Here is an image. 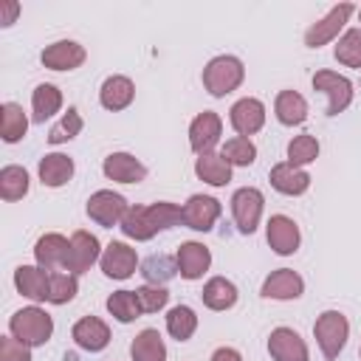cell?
<instances>
[{"label": "cell", "mask_w": 361, "mask_h": 361, "mask_svg": "<svg viewBox=\"0 0 361 361\" xmlns=\"http://www.w3.org/2000/svg\"><path fill=\"white\" fill-rule=\"evenodd\" d=\"M8 330L17 341H23L28 347H42L54 336V319L42 307L31 305V307H20L8 319Z\"/></svg>", "instance_id": "2"}, {"label": "cell", "mask_w": 361, "mask_h": 361, "mask_svg": "<svg viewBox=\"0 0 361 361\" xmlns=\"http://www.w3.org/2000/svg\"><path fill=\"white\" fill-rule=\"evenodd\" d=\"M68 248H71V240L59 231H48L42 234L37 243H34V259L39 268L51 271V268H62L65 265V257H68Z\"/></svg>", "instance_id": "23"}, {"label": "cell", "mask_w": 361, "mask_h": 361, "mask_svg": "<svg viewBox=\"0 0 361 361\" xmlns=\"http://www.w3.org/2000/svg\"><path fill=\"white\" fill-rule=\"evenodd\" d=\"M195 175L209 186H226L231 180V164L220 152H203L195 161Z\"/></svg>", "instance_id": "27"}, {"label": "cell", "mask_w": 361, "mask_h": 361, "mask_svg": "<svg viewBox=\"0 0 361 361\" xmlns=\"http://www.w3.org/2000/svg\"><path fill=\"white\" fill-rule=\"evenodd\" d=\"M37 172H39L42 186H51V189L65 186L73 178V158L65 155V152H48V155L39 158Z\"/></svg>", "instance_id": "25"}, {"label": "cell", "mask_w": 361, "mask_h": 361, "mask_svg": "<svg viewBox=\"0 0 361 361\" xmlns=\"http://www.w3.org/2000/svg\"><path fill=\"white\" fill-rule=\"evenodd\" d=\"M228 121L237 130V135H245L248 138V135H254V133L262 130V124H265V104L259 99H254V96L237 99L231 104V110H228Z\"/></svg>", "instance_id": "15"}, {"label": "cell", "mask_w": 361, "mask_h": 361, "mask_svg": "<svg viewBox=\"0 0 361 361\" xmlns=\"http://www.w3.org/2000/svg\"><path fill=\"white\" fill-rule=\"evenodd\" d=\"M203 305L209 310H228L237 305V285L226 276H212L206 285H203V293H200Z\"/></svg>", "instance_id": "28"}, {"label": "cell", "mask_w": 361, "mask_h": 361, "mask_svg": "<svg viewBox=\"0 0 361 361\" xmlns=\"http://www.w3.org/2000/svg\"><path fill=\"white\" fill-rule=\"evenodd\" d=\"M178 223H183L180 206H175L169 200H158V203H149V206H130V212L124 214L118 228H121L124 237H130L135 243H144V240H152L158 231H166Z\"/></svg>", "instance_id": "1"}, {"label": "cell", "mask_w": 361, "mask_h": 361, "mask_svg": "<svg viewBox=\"0 0 361 361\" xmlns=\"http://www.w3.org/2000/svg\"><path fill=\"white\" fill-rule=\"evenodd\" d=\"M336 59L347 68H361V28H347L338 37Z\"/></svg>", "instance_id": "37"}, {"label": "cell", "mask_w": 361, "mask_h": 361, "mask_svg": "<svg viewBox=\"0 0 361 361\" xmlns=\"http://www.w3.org/2000/svg\"><path fill=\"white\" fill-rule=\"evenodd\" d=\"M62 107V90L56 85H37L34 93H31V110H34V121H45L51 118L54 113H59Z\"/></svg>", "instance_id": "31"}, {"label": "cell", "mask_w": 361, "mask_h": 361, "mask_svg": "<svg viewBox=\"0 0 361 361\" xmlns=\"http://www.w3.org/2000/svg\"><path fill=\"white\" fill-rule=\"evenodd\" d=\"M268 353L274 361H310L305 338L293 327H276L268 336Z\"/></svg>", "instance_id": "14"}, {"label": "cell", "mask_w": 361, "mask_h": 361, "mask_svg": "<svg viewBox=\"0 0 361 361\" xmlns=\"http://www.w3.org/2000/svg\"><path fill=\"white\" fill-rule=\"evenodd\" d=\"M197 330V316L189 305H175L169 313H166V333L175 338V341H189Z\"/></svg>", "instance_id": "32"}, {"label": "cell", "mask_w": 361, "mask_h": 361, "mask_svg": "<svg viewBox=\"0 0 361 361\" xmlns=\"http://www.w3.org/2000/svg\"><path fill=\"white\" fill-rule=\"evenodd\" d=\"M274 113L279 118V124L285 127H299L307 118V102L302 93L296 90H279L274 99Z\"/></svg>", "instance_id": "26"}, {"label": "cell", "mask_w": 361, "mask_h": 361, "mask_svg": "<svg viewBox=\"0 0 361 361\" xmlns=\"http://www.w3.org/2000/svg\"><path fill=\"white\" fill-rule=\"evenodd\" d=\"M138 296V305H141V313H158L161 307H166L169 302V293L164 285H141L135 290Z\"/></svg>", "instance_id": "41"}, {"label": "cell", "mask_w": 361, "mask_h": 361, "mask_svg": "<svg viewBox=\"0 0 361 361\" xmlns=\"http://www.w3.org/2000/svg\"><path fill=\"white\" fill-rule=\"evenodd\" d=\"M268 180L271 186L279 192V195H288V197H296V195H305L310 189V175L302 169V166H293L288 161H279L271 166L268 172Z\"/></svg>", "instance_id": "19"}, {"label": "cell", "mask_w": 361, "mask_h": 361, "mask_svg": "<svg viewBox=\"0 0 361 361\" xmlns=\"http://www.w3.org/2000/svg\"><path fill=\"white\" fill-rule=\"evenodd\" d=\"M20 14V3L17 0H0V25L8 28Z\"/></svg>", "instance_id": "43"}, {"label": "cell", "mask_w": 361, "mask_h": 361, "mask_svg": "<svg viewBox=\"0 0 361 361\" xmlns=\"http://www.w3.org/2000/svg\"><path fill=\"white\" fill-rule=\"evenodd\" d=\"M265 299H279V302H288V299H299L305 293V279L293 271V268H276L265 276L262 282V290H259Z\"/></svg>", "instance_id": "17"}, {"label": "cell", "mask_w": 361, "mask_h": 361, "mask_svg": "<svg viewBox=\"0 0 361 361\" xmlns=\"http://www.w3.org/2000/svg\"><path fill=\"white\" fill-rule=\"evenodd\" d=\"M358 14H361V11H358Z\"/></svg>", "instance_id": "45"}, {"label": "cell", "mask_w": 361, "mask_h": 361, "mask_svg": "<svg viewBox=\"0 0 361 361\" xmlns=\"http://www.w3.org/2000/svg\"><path fill=\"white\" fill-rule=\"evenodd\" d=\"M220 155H223L231 166H251V164L257 161V147H254L251 138H245V135H234V138H228V141L223 144Z\"/></svg>", "instance_id": "36"}, {"label": "cell", "mask_w": 361, "mask_h": 361, "mask_svg": "<svg viewBox=\"0 0 361 361\" xmlns=\"http://www.w3.org/2000/svg\"><path fill=\"white\" fill-rule=\"evenodd\" d=\"M262 209H265V197L257 186H243L231 195V214H234V223L243 234H254L257 226H259V217H262Z\"/></svg>", "instance_id": "5"}, {"label": "cell", "mask_w": 361, "mask_h": 361, "mask_svg": "<svg viewBox=\"0 0 361 361\" xmlns=\"http://www.w3.org/2000/svg\"><path fill=\"white\" fill-rule=\"evenodd\" d=\"M316 158H319V141H316V135L302 133V135H293V138L288 141V164L305 169V166L313 164Z\"/></svg>", "instance_id": "35"}, {"label": "cell", "mask_w": 361, "mask_h": 361, "mask_svg": "<svg viewBox=\"0 0 361 361\" xmlns=\"http://www.w3.org/2000/svg\"><path fill=\"white\" fill-rule=\"evenodd\" d=\"M133 99H135V85H133L130 76H121V73L107 76V79L102 82V87H99V102H102V107L110 110V113H118V110L130 107Z\"/></svg>", "instance_id": "20"}, {"label": "cell", "mask_w": 361, "mask_h": 361, "mask_svg": "<svg viewBox=\"0 0 361 361\" xmlns=\"http://www.w3.org/2000/svg\"><path fill=\"white\" fill-rule=\"evenodd\" d=\"M265 237H268V245H271L279 257L296 254V248H299V243H302L299 226H296V220L288 217V214H271L268 223H265Z\"/></svg>", "instance_id": "11"}, {"label": "cell", "mask_w": 361, "mask_h": 361, "mask_svg": "<svg viewBox=\"0 0 361 361\" xmlns=\"http://www.w3.org/2000/svg\"><path fill=\"white\" fill-rule=\"evenodd\" d=\"M175 271H178V262L169 259L166 254H152V257L144 262V268H141L147 285H164L166 279L175 276Z\"/></svg>", "instance_id": "38"}, {"label": "cell", "mask_w": 361, "mask_h": 361, "mask_svg": "<svg viewBox=\"0 0 361 361\" xmlns=\"http://www.w3.org/2000/svg\"><path fill=\"white\" fill-rule=\"evenodd\" d=\"M209 361H243V355H240L234 347H217Z\"/></svg>", "instance_id": "44"}, {"label": "cell", "mask_w": 361, "mask_h": 361, "mask_svg": "<svg viewBox=\"0 0 361 361\" xmlns=\"http://www.w3.org/2000/svg\"><path fill=\"white\" fill-rule=\"evenodd\" d=\"M313 87L327 96V116H338L353 102V82L336 71H319L313 73Z\"/></svg>", "instance_id": "7"}, {"label": "cell", "mask_w": 361, "mask_h": 361, "mask_svg": "<svg viewBox=\"0 0 361 361\" xmlns=\"http://www.w3.org/2000/svg\"><path fill=\"white\" fill-rule=\"evenodd\" d=\"M85 209H87V217L96 220V223L104 226V228L121 226L124 214L130 212L127 200H124L118 192H113V189H99V192H93V195L87 197V206H85Z\"/></svg>", "instance_id": "6"}, {"label": "cell", "mask_w": 361, "mask_h": 361, "mask_svg": "<svg viewBox=\"0 0 361 361\" xmlns=\"http://www.w3.org/2000/svg\"><path fill=\"white\" fill-rule=\"evenodd\" d=\"M133 361H166V344L155 327H144L130 344Z\"/></svg>", "instance_id": "29"}, {"label": "cell", "mask_w": 361, "mask_h": 361, "mask_svg": "<svg viewBox=\"0 0 361 361\" xmlns=\"http://www.w3.org/2000/svg\"><path fill=\"white\" fill-rule=\"evenodd\" d=\"M220 135H223V121H220V116H217L214 110L197 113V116L192 118V124H189V147H192V152H197V155L214 152Z\"/></svg>", "instance_id": "10"}, {"label": "cell", "mask_w": 361, "mask_h": 361, "mask_svg": "<svg viewBox=\"0 0 361 361\" xmlns=\"http://www.w3.org/2000/svg\"><path fill=\"white\" fill-rule=\"evenodd\" d=\"M245 79V68L237 56H214L209 59V65L203 68V87L212 93V96H228L231 90H237Z\"/></svg>", "instance_id": "3"}, {"label": "cell", "mask_w": 361, "mask_h": 361, "mask_svg": "<svg viewBox=\"0 0 361 361\" xmlns=\"http://www.w3.org/2000/svg\"><path fill=\"white\" fill-rule=\"evenodd\" d=\"M71 336H73L76 347H82L87 353H99V350H104L110 344V327L99 316H82L73 324Z\"/></svg>", "instance_id": "22"}, {"label": "cell", "mask_w": 361, "mask_h": 361, "mask_svg": "<svg viewBox=\"0 0 361 361\" xmlns=\"http://www.w3.org/2000/svg\"><path fill=\"white\" fill-rule=\"evenodd\" d=\"M107 310L113 319H118L121 324H130L141 316V305H138V296L135 290H116L107 296Z\"/></svg>", "instance_id": "34"}, {"label": "cell", "mask_w": 361, "mask_h": 361, "mask_svg": "<svg viewBox=\"0 0 361 361\" xmlns=\"http://www.w3.org/2000/svg\"><path fill=\"white\" fill-rule=\"evenodd\" d=\"M82 116H79V110L76 107H68V113L48 130V141L51 144H65V141H71V138H76L79 133H82Z\"/></svg>", "instance_id": "39"}, {"label": "cell", "mask_w": 361, "mask_h": 361, "mask_svg": "<svg viewBox=\"0 0 361 361\" xmlns=\"http://www.w3.org/2000/svg\"><path fill=\"white\" fill-rule=\"evenodd\" d=\"M0 361H31V347L14 336H0Z\"/></svg>", "instance_id": "42"}, {"label": "cell", "mask_w": 361, "mask_h": 361, "mask_svg": "<svg viewBox=\"0 0 361 361\" xmlns=\"http://www.w3.org/2000/svg\"><path fill=\"white\" fill-rule=\"evenodd\" d=\"M99 265H102V274L110 276V279H130V276L135 274V268H138V254H135V248H130L127 243L113 240V243L102 251Z\"/></svg>", "instance_id": "12"}, {"label": "cell", "mask_w": 361, "mask_h": 361, "mask_svg": "<svg viewBox=\"0 0 361 361\" xmlns=\"http://www.w3.org/2000/svg\"><path fill=\"white\" fill-rule=\"evenodd\" d=\"M102 172L116 183H141L147 178V166L130 152H110L102 164Z\"/></svg>", "instance_id": "18"}, {"label": "cell", "mask_w": 361, "mask_h": 361, "mask_svg": "<svg viewBox=\"0 0 361 361\" xmlns=\"http://www.w3.org/2000/svg\"><path fill=\"white\" fill-rule=\"evenodd\" d=\"M0 133H3V141H6V144H17V141L28 133L25 110H23L17 102H6V104L0 107Z\"/></svg>", "instance_id": "30"}, {"label": "cell", "mask_w": 361, "mask_h": 361, "mask_svg": "<svg viewBox=\"0 0 361 361\" xmlns=\"http://www.w3.org/2000/svg\"><path fill=\"white\" fill-rule=\"evenodd\" d=\"M175 262H178L180 276L192 282V279H200V276L209 271V265H212V251H209L203 243L189 240V243H183V245L178 248Z\"/></svg>", "instance_id": "21"}, {"label": "cell", "mask_w": 361, "mask_h": 361, "mask_svg": "<svg viewBox=\"0 0 361 361\" xmlns=\"http://www.w3.org/2000/svg\"><path fill=\"white\" fill-rule=\"evenodd\" d=\"M313 336H316L322 355L327 361H333V358H338V353L344 350V344L350 338V322L341 310H324L313 324Z\"/></svg>", "instance_id": "4"}, {"label": "cell", "mask_w": 361, "mask_h": 361, "mask_svg": "<svg viewBox=\"0 0 361 361\" xmlns=\"http://www.w3.org/2000/svg\"><path fill=\"white\" fill-rule=\"evenodd\" d=\"M353 11H355L353 3H341V6L330 8L322 20H316V23L305 31V45H307V48H322V45L333 42V39L341 34V28L347 25V20H350Z\"/></svg>", "instance_id": "8"}, {"label": "cell", "mask_w": 361, "mask_h": 361, "mask_svg": "<svg viewBox=\"0 0 361 361\" xmlns=\"http://www.w3.org/2000/svg\"><path fill=\"white\" fill-rule=\"evenodd\" d=\"M0 195L8 203L28 195V172H25V166L8 164V166L0 169Z\"/></svg>", "instance_id": "33"}, {"label": "cell", "mask_w": 361, "mask_h": 361, "mask_svg": "<svg viewBox=\"0 0 361 361\" xmlns=\"http://www.w3.org/2000/svg\"><path fill=\"white\" fill-rule=\"evenodd\" d=\"M39 59L51 71H76L87 59V51L79 42H73V39H56V42L42 48Z\"/></svg>", "instance_id": "16"}, {"label": "cell", "mask_w": 361, "mask_h": 361, "mask_svg": "<svg viewBox=\"0 0 361 361\" xmlns=\"http://www.w3.org/2000/svg\"><path fill=\"white\" fill-rule=\"evenodd\" d=\"M14 285L25 299L34 302H48V285H51V274L39 265H20L14 271Z\"/></svg>", "instance_id": "24"}, {"label": "cell", "mask_w": 361, "mask_h": 361, "mask_svg": "<svg viewBox=\"0 0 361 361\" xmlns=\"http://www.w3.org/2000/svg\"><path fill=\"white\" fill-rule=\"evenodd\" d=\"M183 226L195 231H212L217 217H220V200L212 195H192L183 206Z\"/></svg>", "instance_id": "13"}, {"label": "cell", "mask_w": 361, "mask_h": 361, "mask_svg": "<svg viewBox=\"0 0 361 361\" xmlns=\"http://www.w3.org/2000/svg\"><path fill=\"white\" fill-rule=\"evenodd\" d=\"M96 259H102L99 240H96L90 231H73V234H71V248H68V257H65L62 271L79 276V274H85Z\"/></svg>", "instance_id": "9"}, {"label": "cell", "mask_w": 361, "mask_h": 361, "mask_svg": "<svg viewBox=\"0 0 361 361\" xmlns=\"http://www.w3.org/2000/svg\"><path fill=\"white\" fill-rule=\"evenodd\" d=\"M79 290V282L73 274H51V285H48V302L51 305H68Z\"/></svg>", "instance_id": "40"}]
</instances>
